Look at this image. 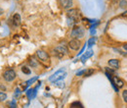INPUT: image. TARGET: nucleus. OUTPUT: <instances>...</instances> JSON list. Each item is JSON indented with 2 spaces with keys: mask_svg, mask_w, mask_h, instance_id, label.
<instances>
[{
  "mask_svg": "<svg viewBox=\"0 0 127 108\" xmlns=\"http://www.w3.org/2000/svg\"><path fill=\"white\" fill-rule=\"evenodd\" d=\"M68 53V50H67V45L66 44H59L58 46H56L53 49V55L56 56L57 58H63L65 54Z\"/></svg>",
  "mask_w": 127,
  "mask_h": 108,
  "instance_id": "f257e3e1",
  "label": "nucleus"
},
{
  "mask_svg": "<svg viewBox=\"0 0 127 108\" xmlns=\"http://www.w3.org/2000/svg\"><path fill=\"white\" fill-rule=\"evenodd\" d=\"M2 78L7 83H12L17 79V73L13 69H7L2 73Z\"/></svg>",
  "mask_w": 127,
  "mask_h": 108,
  "instance_id": "f03ea898",
  "label": "nucleus"
},
{
  "mask_svg": "<svg viewBox=\"0 0 127 108\" xmlns=\"http://www.w3.org/2000/svg\"><path fill=\"white\" fill-rule=\"evenodd\" d=\"M84 34H85V30L79 26L73 27V29L70 31V37L72 39H80L84 36Z\"/></svg>",
  "mask_w": 127,
  "mask_h": 108,
  "instance_id": "7ed1b4c3",
  "label": "nucleus"
},
{
  "mask_svg": "<svg viewBox=\"0 0 127 108\" xmlns=\"http://www.w3.org/2000/svg\"><path fill=\"white\" fill-rule=\"evenodd\" d=\"M66 77V73L64 72V69L62 68L60 70H58L56 73H54L52 76L49 77V82L51 83H56L58 81H62Z\"/></svg>",
  "mask_w": 127,
  "mask_h": 108,
  "instance_id": "20e7f679",
  "label": "nucleus"
},
{
  "mask_svg": "<svg viewBox=\"0 0 127 108\" xmlns=\"http://www.w3.org/2000/svg\"><path fill=\"white\" fill-rule=\"evenodd\" d=\"M66 16H67V19L74 21L76 24L80 20V11L78 9H69L66 12Z\"/></svg>",
  "mask_w": 127,
  "mask_h": 108,
  "instance_id": "39448f33",
  "label": "nucleus"
},
{
  "mask_svg": "<svg viewBox=\"0 0 127 108\" xmlns=\"http://www.w3.org/2000/svg\"><path fill=\"white\" fill-rule=\"evenodd\" d=\"M35 54H36V57H37L38 61L42 62V63H47V62L50 61V56H49L48 52H46L45 50L38 49Z\"/></svg>",
  "mask_w": 127,
  "mask_h": 108,
  "instance_id": "423d86ee",
  "label": "nucleus"
},
{
  "mask_svg": "<svg viewBox=\"0 0 127 108\" xmlns=\"http://www.w3.org/2000/svg\"><path fill=\"white\" fill-rule=\"evenodd\" d=\"M67 45H68V47L71 50L76 51V50H78L80 47H81V41H80L79 39H71V40H69V42L67 43Z\"/></svg>",
  "mask_w": 127,
  "mask_h": 108,
  "instance_id": "0eeeda50",
  "label": "nucleus"
},
{
  "mask_svg": "<svg viewBox=\"0 0 127 108\" xmlns=\"http://www.w3.org/2000/svg\"><path fill=\"white\" fill-rule=\"evenodd\" d=\"M59 3L62 8L69 10L73 5V0H59Z\"/></svg>",
  "mask_w": 127,
  "mask_h": 108,
  "instance_id": "6e6552de",
  "label": "nucleus"
},
{
  "mask_svg": "<svg viewBox=\"0 0 127 108\" xmlns=\"http://www.w3.org/2000/svg\"><path fill=\"white\" fill-rule=\"evenodd\" d=\"M26 94H27V97L29 98V100L34 99V98L36 97V94H37V90H36V89H30V90H27Z\"/></svg>",
  "mask_w": 127,
  "mask_h": 108,
  "instance_id": "1a4fd4ad",
  "label": "nucleus"
},
{
  "mask_svg": "<svg viewBox=\"0 0 127 108\" xmlns=\"http://www.w3.org/2000/svg\"><path fill=\"white\" fill-rule=\"evenodd\" d=\"M111 84H114L118 89L119 88H123V86H124V82L122 81V80H120L118 77H116V76H114L113 79H112V82H111Z\"/></svg>",
  "mask_w": 127,
  "mask_h": 108,
  "instance_id": "9d476101",
  "label": "nucleus"
},
{
  "mask_svg": "<svg viewBox=\"0 0 127 108\" xmlns=\"http://www.w3.org/2000/svg\"><path fill=\"white\" fill-rule=\"evenodd\" d=\"M12 23L15 27H19L21 25V15L19 13H16L14 14L13 17H12Z\"/></svg>",
  "mask_w": 127,
  "mask_h": 108,
  "instance_id": "9b49d317",
  "label": "nucleus"
},
{
  "mask_svg": "<svg viewBox=\"0 0 127 108\" xmlns=\"http://www.w3.org/2000/svg\"><path fill=\"white\" fill-rule=\"evenodd\" d=\"M109 65L111 66V68H113L114 70H116V69H118L119 67H120V62L118 59H111V60H109Z\"/></svg>",
  "mask_w": 127,
  "mask_h": 108,
  "instance_id": "f8f14e48",
  "label": "nucleus"
},
{
  "mask_svg": "<svg viewBox=\"0 0 127 108\" xmlns=\"http://www.w3.org/2000/svg\"><path fill=\"white\" fill-rule=\"evenodd\" d=\"M29 65H30V67H32V68H37V67L39 66V61H38L34 56H32V57H31V58L29 59Z\"/></svg>",
  "mask_w": 127,
  "mask_h": 108,
  "instance_id": "ddd939ff",
  "label": "nucleus"
},
{
  "mask_svg": "<svg viewBox=\"0 0 127 108\" xmlns=\"http://www.w3.org/2000/svg\"><path fill=\"white\" fill-rule=\"evenodd\" d=\"M91 56H93V50H88V51H86L82 56H81V58H80V60H81V62L82 63H84V62L86 61L88 58H90Z\"/></svg>",
  "mask_w": 127,
  "mask_h": 108,
  "instance_id": "4468645a",
  "label": "nucleus"
},
{
  "mask_svg": "<svg viewBox=\"0 0 127 108\" xmlns=\"http://www.w3.org/2000/svg\"><path fill=\"white\" fill-rule=\"evenodd\" d=\"M21 71H22V73L25 74V75H31V74H32L31 68H30L29 66H27V65L22 66V67H21Z\"/></svg>",
  "mask_w": 127,
  "mask_h": 108,
  "instance_id": "2eb2a0df",
  "label": "nucleus"
},
{
  "mask_svg": "<svg viewBox=\"0 0 127 108\" xmlns=\"http://www.w3.org/2000/svg\"><path fill=\"white\" fill-rule=\"evenodd\" d=\"M7 98H8V94L6 93H4V92H1L0 91V103L5 102L7 100Z\"/></svg>",
  "mask_w": 127,
  "mask_h": 108,
  "instance_id": "dca6fc26",
  "label": "nucleus"
},
{
  "mask_svg": "<svg viewBox=\"0 0 127 108\" xmlns=\"http://www.w3.org/2000/svg\"><path fill=\"white\" fill-rule=\"evenodd\" d=\"M7 105H8V108H18L16 99H12L11 101H9L7 103Z\"/></svg>",
  "mask_w": 127,
  "mask_h": 108,
  "instance_id": "f3484780",
  "label": "nucleus"
},
{
  "mask_svg": "<svg viewBox=\"0 0 127 108\" xmlns=\"http://www.w3.org/2000/svg\"><path fill=\"white\" fill-rule=\"evenodd\" d=\"M38 76H36V77H33V78H32V79H30V80H28L27 82H26V84H27V86L29 87V86H31V85H32V84H34L37 80H38Z\"/></svg>",
  "mask_w": 127,
  "mask_h": 108,
  "instance_id": "a211bd4d",
  "label": "nucleus"
},
{
  "mask_svg": "<svg viewBox=\"0 0 127 108\" xmlns=\"http://www.w3.org/2000/svg\"><path fill=\"white\" fill-rule=\"evenodd\" d=\"M55 84V86L57 87V88H59V89H64V87H65V85H64V81H58V82H56V83H54Z\"/></svg>",
  "mask_w": 127,
  "mask_h": 108,
  "instance_id": "6ab92c4d",
  "label": "nucleus"
},
{
  "mask_svg": "<svg viewBox=\"0 0 127 108\" xmlns=\"http://www.w3.org/2000/svg\"><path fill=\"white\" fill-rule=\"evenodd\" d=\"M21 94H22V91H21L19 88H17L16 90H15V92H14V99L19 98V97L21 96Z\"/></svg>",
  "mask_w": 127,
  "mask_h": 108,
  "instance_id": "aec40b11",
  "label": "nucleus"
},
{
  "mask_svg": "<svg viewBox=\"0 0 127 108\" xmlns=\"http://www.w3.org/2000/svg\"><path fill=\"white\" fill-rule=\"evenodd\" d=\"M87 43H88V47H89V48H90V47H92L96 43V37H91V38L88 40V42H87Z\"/></svg>",
  "mask_w": 127,
  "mask_h": 108,
  "instance_id": "412c9836",
  "label": "nucleus"
},
{
  "mask_svg": "<svg viewBox=\"0 0 127 108\" xmlns=\"http://www.w3.org/2000/svg\"><path fill=\"white\" fill-rule=\"evenodd\" d=\"M93 73H94V70H93V69H87V70L85 71L84 77H89V76H91Z\"/></svg>",
  "mask_w": 127,
  "mask_h": 108,
  "instance_id": "4be33fe9",
  "label": "nucleus"
},
{
  "mask_svg": "<svg viewBox=\"0 0 127 108\" xmlns=\"http://www.w3.org/2000/svg\"><path fill=\"white\" fill-rule=\"evenodd\" d=\"M122 98H123V101L127 103V90H124L122 92Z\"/></svg>",
  "mask_w": 127,
  "mask_h": 108,
  "instance_id": "5701e85b",
  "label": "nucleus"
},
{
  "mask_svg": "<svg viewBox=\"0 0 127 108\" xmlns=\"http://www.w3.org/2000/svg\"><path fill=\"white\" fill-rule=\"evenodd\" d=\"M119 5H120V7H121V8H125V7H126V5H127L126 0H121V1L119 2Z\"/></svg>",
  "mask_w": 127,
  "mask_h": 108,
  "instance_id": "b1692460",
  "label": "nucleus"
},
{
  "mask_svg": "<svg viewBox=\"0 0 127 108\" xmlns=\"http://www.w3.org/2000/svg\"><path fill=\"white\" fill-rule=\"evenodd\" d=\"M85 71H86V70H81V71H78V72L76 73V76H77V77L84 76V74H85Z\"/></svg>",
  "mask_w": 127,
  "mask_h": 108,
  "instance_id": "393cba45",
  "label": "nucleus"
},
{
  "mask_svg": "<svg viewBox=\"0 0 127 108\" xmlns=\"http://www.w3.org/2000/svg\"><path fill=\"white\" fill-rule=\"evenodd\" d=\"M0 91H1V92H4V93H5V92L7 91V88H6V87H5L4 85H0Z\"/></svg>",
  "mask_w": 127,
  "mask_h": 108,
  "instance_id": "a878e982",
  "label": "nucleus"
},
{
  "mask_svg": "<svg viewBox=\"0 0 127 108\" xmlns=\"http://www.w3.org/2000/svg\"><path fill=\"white\" fill-rule=\"evenodd\" d=\"M85 47H86V45L84 44V45H83V47L81 48V50H80V52H78V54H77V56H80V55H81V54L83 53V51H84V49H85Z\"/></svg>",
  "mask_w": 127,
  "mask_h": 108,
  "instance_id": "bb28decb",
  "label": "nucleus"
},
{
  "mask_svg": "<svg viewBox=\"0 0 127 108\" xmlns=\"http://www.w3.org/2000/svg\"><path fill=\"white\" fill-rule=\"evenodd\" d=\"M90 32H91V34H93V35H94V34H95V32H96V31L94 30V29H91Z\"/></svg>",
  "mask_w": 127,
  "mask_h": 108,
  "instance_id": "cd10ccee",
  "label": "nucleus"
},
{
  "mask_svg": "<svg viewBox=\"0 0 127 108\" xmlns=\"http://www.w3.org/2000/svg\"><path fill=\"white\" fill-rule=\"evenodd\" d=\"M3 13H4V11H3V9L2 8H0V16L3 15Z\"/></svg>",
  "mask_w": 127,
  "mask_h": 108,
  "instance_id": "c85d7f7f",
  "label": "nucleus"
},
{
  "mask_svg": "<svg viewBox=\"0 0 127 108\" xmlns=\"http://www.w3.org/2000/svg\"><path fill=\"white\" fill-rule=\"evenodd\" d=\"M123 49H125V50L127 51V43H126V44H124V45H123Z\"/></svg>",
  "mask_w": 127,
  "mask_h": 108,
  "instance_id": "c756f323",
  "label": "nucleus"
},
{
  "mask_svg": "<svg viewBox=\"0 0 127 108\" xmlns=\"http://www.w3.org/2000/svg\"><path fill=\"white\" fill-rule=\"evenodd\" d=\"M0 27H1V23H0Z\"/></svg>",
  "mask_w": 127,
  "mask_h": 108,
  "instance_id": "7c9ffc66",
  "label": "nucleus"
}]
</instances>
